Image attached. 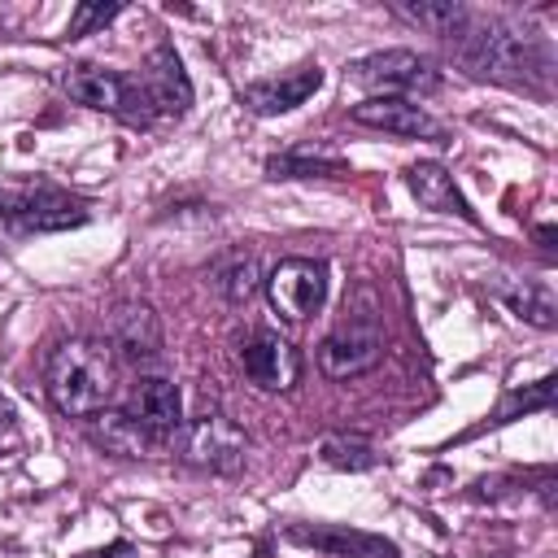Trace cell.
Returning <instances> with one entry per match:
<instances>
[{
  "instance_id": "5b68a950",
  "label": "cell",
  "mask_w": 558,
  "mask_h": 558,
  "mask_svg": "<svg viewBox=\"0 0 558 558\" xmlns=\"http://www.w3.org/2000/svg\"><path fill=\"white\" fill-rule=\"evenodd\" d=\"M384 357V327L371 314H349L318 344V371L327 379H357Z\"/></svg>"
},
{
  "instance_id": "7a4b0ae2",
  "label": "cell",
  "mask_w": 558,
  "mask_h": 558,
  "mask_svg": "<svg viewBox=\"0 0 558 558\" xmlns=\"http://www.w3.org/2000/svg\"><path fill=\"white\" fill-rule=\"evenodd\" d=\"M118 384V362L100 340H61L48 353L44 388L65 418H96Z\"/></svg>"
},
{
  "instance_id": "9a60e30c",
  "label": "cell",
  "mask_w": 558,
  "mask_h": 558,
  "mask_svg": "<svg viewBox=\"0 0 558 558\" xmlns=\"http://www.w3.org/2000/svg\"><path fill=\"white\" fill-rule=\"evenodd\" d=\"M126 414L140 418L157 440H166V436L179 432V423H183V397H179V384L166 379V375H140L135 388H131Z\"/></svg>"
},
{
  "instance_id": "5bb4252c",
  "label": "cell",
  "mask_w": 558,
  "mask_h": 558,
  "mask_svg": "<svg viewBox=\"0 0 558 558\" xmlns=\"http://www.w3.org/2000/svg\"><path fill=\"white\" fill-rule=\"evenodd\" d=\"M140 87L153 105L157 118H183L187 105H192V78L179 61V52L170 44H157L144 61V74H140Z\"/></svg>"
},
{
  "instance_id": "ac0fdd59",
  "label": "cell",
  "mask_w": 558,
  "mask_h": 558,
  "mask_svg": "<svg viewBox=\"0 0 558 558\" xmlns=\"http://www.w3.org/2000/svg\"><path fill=\"white\" fill-rule=\"evenodd\" d=\"M497 292H501V301L510 305L514 318H523V323H532L541 331H554L558 327V296H554L549 283H541V279H514V283H501Z\"/></svg>"
},
{
  "instance_id": "44dd1931",
  "label": "cell",
  "mask_w": 558,
  "mask_h": 558,
  "mask_svg": "<svg viewBox=\"0 0 558 558\" xmlns=\"http://www.w3.org/2000/svg\"><path fill=\"white\" fill-rule=\"evenodd\" d=\"M401 17H410V22H418V26H427L432 35H440L445 44L453 39V35H462V26L471 22V9L466 4H458V0H405L401 4Z\"/></svg>"
},
{
  "instance_id": "ffe728a7",
  "label": "cell",
  "mask_w": 558,
  "mask_h": 558,
  "mask_svg": "<svg viewBox=\"0 0 558 558\" xmlns=\"http://www.w3.org/2000/svg\"><path fill=\"white\" fill-rule=\"evenodd\" d=\"M318 458L336 471H371V466H379L384 453L375 449V440H366L357 432H327L318 445Z\"/></svg>"
},
{
  "instance_id": "7c38bea8",
  "label": "cell",
  "mask_w": 558,
  "mask_h": 558,
  "mask_svg": "<svg viewBox=\"0 0 558 558\" xmlns=\"http://www.w3.org/2000/svg\"><path fill=\"white\" fill-rule=\"evenodd\" d=\"M283 536L292 545H305V549H318L331 558H401L397 541H388L379 532L349 527V523H292Z\"/></svg>"
},
{
  "instance_id": "e0dca14e",
  "label": "cell",
  "mask_w": 558,
  "mask_h": 558,
  "mask_svg": "<svg viewBox=\"0 0 558 558\" xmlns=\"http://www.w3.org/2000/svg\"><path fill=\"white\" fill-rule=\"evenodd\" d=\"M92 440L96 445H105L109 453H118V458H148L161 440L140 423V418H131L126 410H100L96 418H92Z\"/></svg>"
},
{
  "instance_id": "8992f818",
  "label": "cell",
  "mask_w": 558,
  "mask_h": 558,
  "mask_svg": "<svg viewBox=\"0 0 558 558\" xmlns=\"http://www.w3.org/2000/svg\"><path fill=\"white\" fill-rule=\"evenodd\" d=\"M183 458H187L192 466L231 475V471H240L244 458H248V436H244L222 410H201V414L183 427Z\"/></svg>"
},
{
  "instance_id": "8fae6325",
  "label": "cell",
  "mask_w": 558,
  "mask_h": 558,
  "mask_svg": "<svg viewBox=\"0 0 558 558\" xmlns=\"http://www.w3.org/2000/svg\"><path fill=\"white\" fill-rule=\"evenodd\" d=\"M166 349V336H161V318L153 305L144 301H126L109 314V353L131 362V366H148L157 362Z\"/></svg>"
},
{
  "instance_id": "2e32d148",
  "label": "cell",
  "mask_w": 558,
  "mask_h": 558,
  "mask_svg": "<svg viewBox=\"0 0 558 558\" xmlns=\"http://www.w3.org/2000/svg\"><path fill=\"white\" fill-rule=\"evenodd\" d=\"M405 187H410V196H414L423 209H432V214H453V218L480 227V214L471 209V201L462 196V187L453 183V174H449L440 161H414V166L405 170Z\"/></svg>"
},
{
  "instance_id": "277c9868",
  "label": "cell",
  "mask_w": 558,
  "mask_h": 558,
  "mask_svg": "<svg viewBox=\"0 0 558 558\" xmlns=\"http://www.w3.org/2000/svg\"><path fill=\"white\" fill-rule=\"evenodd\" d=\"M357 87H366L371 96H405V92H436L440 87V70L410 48H384V52H366L344 70Z\"/></svg>"
},
{
  "instance_id": "6da1fadb",
  "label": "cell",
  "mask_w": 558,
  "mask_h": 558,
  "mask_svg": "<svg viewBox=\"0 0 558 558\" xmlns=\"http://www.w3.org/2000/svg\"><path fill=\"white\" fill-rule=\"evenodd\" d=\"M449 52L475 74V78H493V83H523L545 92L554 78V52L545 39L501 22V17H480L471 13V22L462 26V35L449 39Z\"/></svg>"
},
{
  "instance_id": "4316f807",
  "label": "cell",
  "mask_w": 558,
  "mask_h": 558,
  "mask_svg": "<svg viewBox=\"0 0 558 558\" xmlns=\"http://www.w3.org/2000/svg\"><path fill=\"white\" fill-rule=\"evenodd\" d=\"M536 244L541 248H554V227H536Z\"/></svg>"
},
{
  "instance_id": "52a82bcc",
  "label": "cell",
  "mask_w": 558,
  "mask_h": 558,
  "mask_svg": "<svg viewBox=\"0 0 558 558\" xmlns=\"http://www.w3.org/2000/svg\"><path fill=\"white\" fill-rule=\"evenodd\" d=\"M266 296L292 323L318 314L323 301H327V262H318V257H283L266 275Z\"/></svg>"
},
{
  "instance_id": "603a6c76",
  "label": "cell",
  "mask_w": 558,
  "mask_h": 558,
  "mask_svg": "<svg viewBox=\"0 0 558 558\" xmlns=\"http://www.w3.org/2000/svg\"><path fill=\"white\" fill-rule=\"evenodd\" d=\"M218 288H222V296L227 301H248L257 288H262V279H257V262L253 257H231L222 270H218Z\"/></svg>"
},
{
  "instance_id": "7402d4cb",
  "label": "cell",
  "mask_w": 558,
  "mask_h": 558,
  "mask_svg": "<svg viewBox=\"0 0 558 558\" xmlns=\"http://www.w3.org/2000/svg\"><path fill=\"white\" fill-rule=\"evenodd\" d=\"M549 401H554V375H545V379H536V384H527V388H514V392L493 410L488 423H510V418H519V414H527V410H549Z\"/></svg>"
},
{
  "instance_id": "83f0119b",
  "label": "cell",
  "mask_w": 558,
  "mask_h": 558,
  "mask_svg": "<svg viewBox=\"0 0 558 558\" xmlns=\"http://www.w3.org/2000/svg\"><path fill=\"white\" fill-rule=\"evenodd\" d=\"M9 196H13V192H9V187H0V218H4V209H9Z\"/></svg>"
},
{
  "instance_id": "d6986e66",
  "label": "cell",
  "mask_w": 558,
  "mask_h": 558,
  "mask_svg": "<svg viewBox=\"0 0 558 558\" xmlns=\"http://www.w3.org/2000/svg\"><path fill=\"white\" fill-rule=\"evenodd\" d=\"M344 170H349L344 157L314 153V148H305V144L266 157V174H270V179H336V174H344Z\"/></svg>"
},
{
  "instance_id": "484cf974",
  "label": "cell",
  "mask_w": 558,
  "mask_h": 558,
  "mask_svg": "<svg viewBox=\"0 0 558 558\" xmlns=\"http://www.w3.org/2000/svg\"><path fill=\"white\" fill-rule=\"evenodd\" d=\"M0 427H4V432H13V427H17V410H13V401H9V397H0Z\"/></svg>"
},
{
  "instance_id": "d4e9b609",
  "label": "cell",
  "mask_w": 558,
  "mask_h": 558,
  "mask_svg": "<svg viewBox=\"0 0 558 558\" xmlns=\"http://www.w3.org/2000/svg\"><path fill=\"white\" fill-rule=\"evenodd\" d=\"M74 558H135V545L131 541H109V545L87 549V554H74Z\"/></svg>"
},
{
  "instance_id": "3957f363",
  "label": "cell",
  "mask_w": 558,
  "mask_h": 558,
  "mask_svg": "<svg viewBox=\"0 0 558 558\" xmlns=\"http://www.w3.org/2000/svg\"><path fill=\"white\" fill-rule=\"evenodd\" d=\"M61 87L70 92V100L87 105V109H100V113H113L131 126H148L157 113L140 87V78L131 74H118V70H105V65H92V61H78L61 74Z\"/></svg>"
},
{
  "instance_id": "4fadbf2b",
  "label": "cell",
  "mask_w": 558,
  "mask_h": 558,
  "mask_svg": "<svg viewBox=\"0 0 558 558\" xmlns=\"http://www.w3.org/2000/svg\"><path fill=\"white\" fill-rule=\"evenodd\" d=\"M323 87V70L318 61H305L296 70H283V74H270V78H257L240 92V105L257 118H275V113H288L296 105H305L314 92Z\"/></svg>"
},
{
  "instance_id": "f1b7e54d",
  "label": "cell",
  "mask_w": 558,
  "mask_h": 558,
  "mask_svg": "<svg viewBox=\"0 0 558 558\" xmlns=\"http://www.w3.org/2000/svg\"><path fill=\"white\" fill-rule=\"evenodd\" d=\"M0 458H4V445H0Z\"/></svg>"
},
{
  "instance_id": "cb8c5ba5",
  "label": "cell",
  "mask_w": 558,
  "mask_h": 558,
  "mask_svg": "<svg viewBox=\"0 0 558 558\" xmlns=\"http://www.w3.org/2000/svg\"><path fill=\"white\" fill-rule=\"evenodd\" d=\"M118 13H122V4H118V0H83V4L70 13V26H65V35H70V39H78V35H92L96 26L113 22Z\"/></svg>"
},
{
  "instance_id": "9c48e42d",
  "label": "cell",
  "mask_w": 558,
  "mask_h": 558,
  "mask_svg": "<svg viewBox=\"0 0 558 558\" xmlns=\"http://www.w3.org/2000/svg\"><path fill=\"white\" fill-rule=\"evenodd\" d=\"M4 222L13 231H65V227L87 222V205L57 192L52 183H35V187H17L9 196Z\"/></svg>"
},
{
  "instance_id": "ba28073f",
  "label": "cell",
  "mask_w": 558,
  "mask_h": 558,
  "mask_svg": "<svg viewBox=\"0 0 558 558\" xmlns=\"http://www.w3.org/2000/svg\"><path fill=\"white\" fill-rule=\"evenodd\" d=\"M240 366H244V375L262 392H292L296 379H301V353H296V344L288 336L270 331V327H257V331L244 336Z\"/></svg>"
},
{
  "instance_id": "30bf717a",
  "label": "cell",
  "mask_w": 558,
  "mask_h": 558,
  "mask_svg": "<svg viewBox=\"0 0 558 558\" xmlns=\"http://www.w3.org/2000/svg\"><path fill=\"white\" fill-rule=\"evenodd\" d=\"M349 118L357 126H375V131H388V135H401V140H432V144H445V126L410 96H366L349 109Z\"/></svg>"
}]
</instances>
